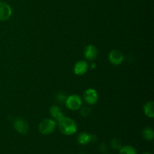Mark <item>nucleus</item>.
<instances>
[{
	"label": "nucleus",
	"instance_id": "obj_21",
	"mask_svg": "<svg viewBox=\"0 0 154 154\" xmlns=\"http://www.w3.org/2000/svg\"><path fill=\"white\" fill-rule=\"evenodd\" d=\"M0 1H1V0H0Z\"/></svg>",
	"mask_w": 154,
	"mask_h": 154
},
{
	"label": "nucleus",
	"instance_id": "obj_1",
	"mask_svg": "<svg viewBox=\"0 0 154 154\" xmlns=\"http://www.w3.org/2000/svg\"><path fill=\"white\" fill-rule=\"evenodd\" d=\"M59 130L65 135H73L78 130V126L74 120L68 117H63L58 121Z\"/></svg>",
	"mask_w": 154,
	"mask_h": 154
},
{
	"label": "nucleus",
	"instance_id": "obj_6",
	"mask_svg": "<svg viewBox=\"0 0 154 154\" xmlns=\"http://www.w3.org/2000/svg\"><path fill=\"white\" fill-rule=\"evenodd\" d=\"M108 60L110 63L114 66H119L124 61V55L119 50H113L109 53Z\"/></svg>",
	"mask_w": 154,
	"mask_h": 154
},
{
	"label": "nucleus",
	"instance_id": "obj_17",
	"mask_svg": "<svg viewBox=\"0 0 154 154\" xmlns=\"http://www.w3.org/2000/svg\"><path fill=\"white\" fill-rule=\"evenodd\" d=\"M91 114V109L89 107H83L81 108V114L84 117H88Z\"/></svg>",
	"mask_w": 154,
	"mask_h": 154
},
{
	"label": "nucleus",
	"instance_id": "obj_19",
	"mask_svg": "<svg viewBox=\"0 0 154 154\" xmlns=\"http://www.w3.org/2000/svg\"><path fill=\"white\" fill-rule=\"evenodd\" d=\"M143 154H153V153H150V152H146V153H144Z\"/></svg>",
	"mask_w": 154,
	"mask_h": 154
},
{
	"label": "nucleus",
	"instance_id": "obj_4",
	"mask_svg": "<svg viewBox=\"0 0 154 154\" xmlns=\"http://www.w3.org/2000/svg\"><path fill=\"white\" fill-rule=\"evenodd\" d=\"M14 128L18 133L21 135H25L28 132L29 126L27 121L21 117H18L14 120Z\"/></svg>",
	"mask_w": 154,
	"mask_h": 154
},
{
	"label": "nucleus",
	"instance_id": "obj_9",
	"mask_svg": "<svg viewBox=\"0 0 154 154\" xmlns=\"http://www.w3.org/2000/svg\"><path fill=\"white\" fill-rule=\"evenodd\" d=\"M88 63L85 60H80V61L77 62L74 66V73L76 75H84L86 74L88 69Z\"/></svg>",
	"mask_w": 154,
	"mask_h": 154
},
{
	"label": "nucleus",
	"instance_id": "obj_14",
	"mask_svg": "<svg viewBox=\"0 0 154 154\" xmlns=\"http://www.w3.org/2000/svg\"><path fill=\"white\" fill-rule=\"evenodd\" d=\"M119 154H138L137 150L130 145L122 146L120 149Z\"/></svg>",
	"mask_w": 154,
	"mask_h": 154
},
{
	"label": "nucleus",
	"instance_id": "obj_2",
	"mask_svg": "<svg viewBox=\"0 0 154 154\" xmlns=\"http://www.w3.org/2000/svg\"><path fill=\"white\" fill-rule=\"evenodd\" d=\"M57 126V123L55 120L52 118H46L42 120L39 123L38 131L44 135H51L56 130Z\"/></svg>",
	"mask_w": 154,
	"mask_h": 154
},
{
	"label": "nucleus",
	"instance_id": "obj_10",
	"mask_svg": "<svg viewBox=\"0 0 154 154\" xmlns=\"http://www.w3.org/2000/svg\"><path fill=\"white\" fill-rule=\"evenodd\" d=\"M49 111L52 118L55 120L57 122H58L60 119H62L64 117L63 111H62V109L58 105H53V106H51L50 108Z\"/></svg>",
	"mask_w": 154,
	"mask_h": 154
},
{
	"label": "nucleus",
	"instance_id": "obj_5",
	"mask_svg": "<svg viewBox=\"0 0 154 154\" xmlns=\"http://www.w3.org/2000/svg\"><path fill=\"white\" fill-rule=\"evenodd\" d=\"M83 99L85 101L86 103L90 105H93L97 102L98 99H99V95L96 90L90 88L84 91Z\"/></svg>",
	"mask_w": 154,
	"mask_h": 154
},
{
	"label": "nucleus",
	"instance_id": "obj_20",
	"mask_svg": "<svg viewBox=\"0 0 154 154\" xmlns=\"http://www.w3.org/2000/svg\"><path fill=\"white\" fill-rule=\"evenodd\" d=\"M80 154H87V153H80Z\"/></svg>",
	"mask_w": 154,
	"mask_h": 154
},
{
	"label": "nucleus",
	"instance_id": "obj_16",
	"mask_svg": "<svg viewBox=\"0 0 154 154\" xmlns=\"http://www.w3.org/2000/svg\"><path fill=\"white\" fill-rule=\"evenodd\" d=\"M66 99H67V96L64 93H59L56 96V100L60 104H65Z\"/></svg>",
	"mask_w": 154,
	"mask_h": 154
},
{
	"label": "nucleus",
	"instance_id": "obj_12",
	"mask_svg": "<svg viewBox=\"0 0 154 154\" xmlns=\"http://www.w3.org/2000/svg\"><path fill=\"white\" fill-rule=\"evenodd\" d=\"M154 104L152 102H147L145 103V105L143 107V110H144V113L147 117H150V118H153L154 117Z\"/></svg>",
	"mask_w": 154,
	"mask_h": 154
},
{
	"label": "nucleus",
	"instance_id": "obj_18",
	"mask_svg": "<svg viewBox=\"0 0 154 154\" xmlns=\"http://www.w3.org/2000/svg\"><path fill=\"white\" fill-rule=\"evenodd\" d=\"M99 150L100 153H105L108 151V147H107V145L105 143H101L99 145Z\"/></svg>",
	"mask_w": 154,
	"mask_h": 154
},
{
	"label": "nucleus",
	"instance_id": "obj_3",
	"mask_svg": "<svg viewBox=\"0 0 154 154\" xmlns=\"http://www.w3.org/2000/svg\"><path fill=\"white\" fill-rule=\"evenodd\" d=\"M82 98L76 94L71 95L66 99L65 105L71 111H76L80 109L82 106Z\"/></svg>",
	"mask_w": 154,
	"mask_h": 154
},
{
	"label": "nucleus",
	"instance_id": "obj_8",
	"mask_svg": "<svg viewBox=\"0 0 154 154\" xmlns=\"http://www.w3.org/2000/svg\"><path fill=\"white\" fill-rule=\"evenodd\" d=\"M84 55L86 60L89 61H93L98 56V50L96 46L93 45H89L86 46L84 51Z\"/></svg>",
	"mask_w": 154,
	"mask_h": 154
},
{
	"label": "nucleus",
	"instance_id": "obj_13",
	"mask_svg": "<svg viewBox=\"0 0 154 154\" xmlns=\"http://www.w3.org/2000/svg\"><path fill=\"white\" fill-rule=\"evenodd\" d=\"M142 136L147 141H153L154 138L153 129L150 127H146L143 129Z\"/></svg>",
	"mask_w": 154,
	"mask_h": 154
},
{
	"label": "nucleus",
	"instance_id": "obj_11",
	"mask_svg": "<svg viewBox=\"0 0 154 154\" xmlns=\"http://www.w3.org/2000/svg\"><path fill=\"white\" fill-rule=\"evenodd\" d=\"M77 140L78 144L81 145H87L90 143H92V135L87 132H81L78 135Z\"/></svg>",
	"mask_w": 154,
	"mask_h": 154
},
{
	"label": "nucleus",
	"instance_id": "obj_15",
	"mask_svg": "<svg viewBox=\"0 0 154 154\" xmlns=\"http://www.w3.org/2000/svg\"><path fill=\"white\" fill-rule=\"evenodd\" d=\"M110 146L114 150H120L122 147V143L118 138H113L110 141Z\"/></svg>",
	"mask_w": 154,
	"mask_h": 154
},
{
	"label": "nucleus",
	"instance_id": "obj_7",
	"mask_svg": "<svg viewBox=\"0 0 154 154\" xmlns=\"http://www.w3.org/2000/svg\"><path fill=\"white\" fill-rule=\"evenodd\" d=\"M12 15V8L5 2L0 1V21H6Z\"/></svg>",
	"mask_w": 154,
	"mask_h": 154
}]
</instances>
